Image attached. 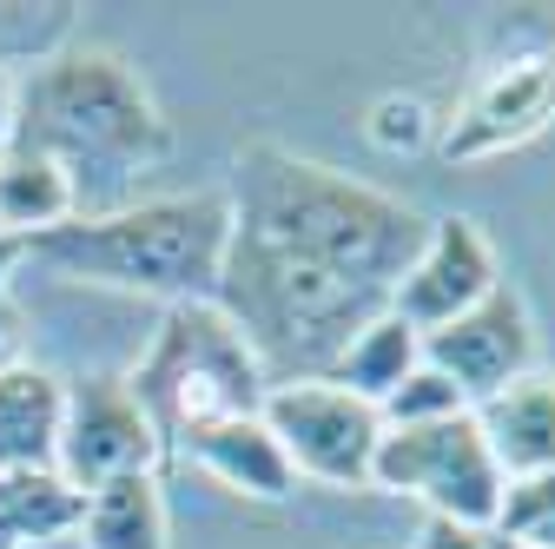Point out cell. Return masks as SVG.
<instances>
[{"label":"cell","mask_w":555,"mask_h":549,"mask_svg":"<svg viewBox=\"0 0 555 549\" xmlns=\"http://www.w3.org/2000/svg\"><path fill=\"white\" fill-rule=\"evenodd\" d=\"M225 205L232 252L212 305L245 331L271 384L324 378L344 337L390 311L403 265L430 232L410 199L278 140L238 146Z\"/></svg>","instance_id":"cell-1"},{"label":"cell","mask_w":555,"mask_h":549,"mask_svg":"<svg viewBox=\"0 0 555 549\" xmlns=\"http://www.w3.org/2000/svg\"><path fill=\"white\" fill-rule=\"evenodd\" d=\"M14 146L53 159L74 179L80 219L132 205V186L172 159V119L119 47L74 40L21 74Z\"/></svg>","instance_id":"cell-2"},{"label":"cell","mask_w":555,"mask_h":549,"mask_svg":"<svg viewBox=\"0 0 555 549\" xmlns=\"http://www.w3.org/2000/svg\"><path fill=\"white\" fill-rule=\"evenodd\" d=\"M232 252V205L225 192H159L132 199L113 213L66 219L60 232L34 239L27 258L74 285L100 292H132L159 305H192L219 298V271Z\"/></svg>","instance_id":"cell-3"},{"label":"cell","mask_w":555,"mask_h":549,"mask_svg":"<svg viewBox=\"0 0 555 549\" xmlns=\"http://www.w3.org/2000/svg\"><path fill=\"white\" fill-rule=\"evenodd\" d=\"M126 384H132L139 410L153 418L166 457L179 444H192L198 431H212V424L258 418V404L271 391L258 352L245 345V331L212 298L166 305L159 331L146 337V352L126 371Z\"/></svg>","instance_id":"cell-4"},{"label":"cell","mask_w":555,"mask_h":549,"mask_svg":"<svg viewBox=\"0 0 555 549\" xmlns=\"http://www.w3.org/2000/svg\"><path fill=\"white\" fill-rule=\"evenodd\" d=\"M548 126H555V14L522 8L490 34L469 87L437 119V159L482 166L522 153Z\"/></svg>","instance_id":"cell-5"},{"label":"cell","mask_w":555,"mask_h":549,"mask_svg":"<svg viewBox=\"0 0 555 549\" xmlns=\"http://www.w3.org/2000/svg\"><path fill=\"white\" fill-rule=\"evenodd\" d=\"M371 490L424 503V516H437V523L490 529L509 484H503L490 444H482L476 418L463 410V418H443V424L384 431L377 463H371Z\"/></svg>","instance_id":"cell-6"},{"label":"cell","mask_w":555,"mask_h":549,"mask_svg":"<svg viewBox=\"0 0 555 549\" xmlns=\"http://www.w3.org/2000/svg\"><path fill=\"white\" fill-rule=\"evenodd\" d=\"M258 418L278 437L298 484L371 490V463H377V444H384L377 404L337 391L331 378H298V384H271Z\"/></svg>","instance_id":"cell-7"},{"label":"cell","mask_w":555,"mask_h":549,"mask_svg":"<svg viewBox=\"0 0 555 549\" xmlns=\"http://www.w3.org/2000/svg\"><path fill=\"white\" fill-rule=\"evenodd\" d=\"M166 470V444L153 431V418L139 410L132 384L113 371H87L66 378V404H60V444H53V476L66 490H106L126 476H159Z\"/></svg>","instance_id":"cell-8"},{"label":"cell","mask_w":555,"mask_h":549,"mask_svg":"<svg viewBox=\"0 0 555 549\" xmlns=\"http://www.w3.org/2000/svg\"><path fill=\"white\" fill-rule=\"evenodd\" d=\"M424 365L437 378H450L463 391V404H490L496 391H509L516 378L542 371V345H535V318L529 298L503 279L482 305H469L463 318L424 331Z\"/></svg>","instance_id":"cell-9"},{"label":"cell","mask_w":555,"mask_h":549,"mask_svg":"<svg viewBox=\"0 0 555 549\" xmlns=\"http://www.w3.org/2000/svg\"><path fill=\"white\" fill-rule=\"evenodd\" d=\"M503 285V258H496V239L482 232L476 219L450 213V219H430L416 258L403 265V279L390 292V311L410 324V331H437L450 318H463L469 305H482Z\"/></svg>","instance_id":"cell-10"},{"label":"cell","mask_w":555,"mask_h":549,"mask_svg":"<svg viewBox=\"0 0 555 549\" xmlns=\"http://www.w3.org/2000/svg\"><path fill=\"white\" fill-rule=\"evenodd\" d=\"M179 463H192L198 476H212L219 490L245 497V503H292L298 497V476L278 450V437L264 431V418H232V424H212L198 431L192 444L172 450Z\"/></svg>","instance_id":"cell-11"},{"label":"cell","mask_w":555,"mask_h":549,"mask_svg":"<svg viewBox=\"0 0 555 549\" xmlns=\"http://www.w3.org/2000/svg\"><path fill=\"white\" fill-rule=\"evenodd\" d=\"M482 444H490L503 484H522V476L555 470V371H529L509 391H496L490 404L469 410Z\"/></svg>","instance_id":"cell-12"},{"label":"cell","mask_w":555,"mask_h":549,"mask_svg":"<svg viewBox=\"0 0 555 549\" xmlns=\"http://www.w3.org/2000/svg\"><path fill=\"white\" fill-rule=\"evenodd\" d=\"M66 378L40 371L34 358L0 371V470H53Z\"/></svg>","instance_id":"cell-13"},{"label":"cell","mask_w":555,"mask_h":549,"mask_svg":"<svg viewBox=\"0 0 555 549\" xmlns=\"http://www.w3.org/2000/svg\"><path fill=\"white\" fill-rule=\"evenodd\" d=\"M80 549H172V510H166V484L159 476H126V484H106L87 497Z\"/></svg>","instance_id":"cell-14"},{"label":"cell","mask_w":555,"mask_h":549,"mask_svg":"<svg viewBox=\"0 0 555 549\" xmlns=\"http://www.w3.org/2000/svg\"><path fill=\"white\" fill-rule=\"evenodd\" d=\"M416 365H424V331H410L397 311H377L371 324H358L351 337H344V352L331 358V384L337 391H351L364 404H384Z\"/></svg>","instance_id":"cell-15"},{"label":"cell","mask_w":555,"mask_h":549,"mask_svg":"<svg viewBox=\"0 0 555 549\" xmlns=\"http://www.w3.org/2000/svg\"><path fill=\"white\" fill-rule=\"evenodd\" d=\"M66 219H80L74 179H66L53 159L27 153V146L0 153V232L21 239V245H34V239L60 232Z\"/></svg>","instance_id":"cell-16"},{"label":"cell","mask_w":555,"mask_h":549,"mask_svg":"<svg viewBox=\"0 0 555 549\" xmlns=\"http://www.w3.org/2000/svg\"><path fill=\"white\" fill-rule=\"evenodd\" d=\"M87 497L53 470H0V549H53L80 529Z\"/></svg>","instance_id":"cell-17"},{"label":"cell","mask_w":555,"mask_h":549,"mask_svg":"<svg viewBox=\"0 0 555 549\" xmlns=\"http://www.w3.org/2000/svg\"><path fill=\"white\" fill-rule=\"evenodd\" d=\"M490 536H503V542H529V549H555V470L522 476V484L503 490V510H496Z\"/></svg>","instance_id":"cell-18"},{"label":"cell","mask_w":555,"mask_h":549,"mask_svg":"<svg viewBox=\"0 0 555 549\" xmlns=\"http://www.w3.org/2000/svg\"><path fill=\"white\" fill-rule=\"evenodd\" d=\"M463 391L450 384V378H437L430 365H416L384 404H377V418H384V431H410V424H443V418H463Z\"/></svg>","instance_id":"cell-19"},{"label":"cell","mask_w":555,"mask_h":549,"mask_svg":"<svg viewBox=\"0 0 555 549\" xmlns=\"http://www.w3.org/2000/svg\"><path fill=\"white\" fill-rule=\"evenodd\" d=\"M364 132L377 153H416V146H437V113L416 93H384V100H371Z\"/></svg>","instance_id":"cell-20"},{"label":"cell","mask_w":555,"mask_h":549,"mask_svg":"<svg viewBox=\"0 0 555 549\" xmlns=\"http://www.w3.org/2000/svg\"><path fill=\"white\" fill-rule=\"evenodd\" d=\"M410 549H490V529H463V523L424 516V536H416Z\"/></svg>","instance_id":"cell-21"},{"label":"cell","mask_w":555,"mask_h":549,"mask_svg":"<svg viewBox=\"0 0 555 549\" xmlns=\"http://www.w3.org/2000/svg\"><path fill=\"white\" fill-rule=\"evenodd\" d=\"M14 365H27V337H21V311L0 298V371H14Z\"/></svg>","instance_id":"cell-22"},{"label":"cell","mask_w":555,"mask_h":549,"mask_svg":"<svg viewBox=\"0 0 555 549\" xmlns=\"http://www.w3.org/2000/svg\"><path fill=\"white\" fill-rule=\"evenodd\" d=\"M14 106H21V74L0 60V153L14 146Z\"/></svg>","instance_id":"cell-23"},{"label":"cell","mask_w":555,"mask_h":549,"mask_svg":"<svg viewBox=\"0 0 555 549\" xmlns=\"http://www.w3.org/2000/svg\"><path fill=\"white\" fill-rule=\"evenodd\" d=\"M21 265H27V245H21V239H8V232H0V298H8V279H14Z\"/></svg>","instance_id":"cell-24"},{"label":"cell","mask_w":555,"mask_h":549,"mask_svg":"<svg viewBox=\"0 0 555 549\" xmlns=\"http://www.w3.org/2000/svg\"><path fill=\"white\" fill-rule=\"evenodd\" d=\"M490 549H529V542H503V536H490Z\"/></svg>","instance_id":"cell-25"}]
</instances>
